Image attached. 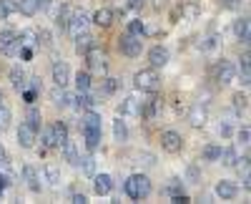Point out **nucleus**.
I'll return each mask as SVG.
<instances>
[{
	"mask_svg": "<svg viewBox=\"0 0 251 204\" xmlns=\"http://www.w3.org/2000/svg\"><path fill=\"white\" fill-rule=\"evenodd\" d=\"M126 194H128L131 199H146L151 194V179L146 176V174H131L128 179H126Z\"/></svg>",
	"mask_w": 251,
	"mask_h": 204,
	"instance_id": "nucleus-1",
	"label": "nucleus"
},
{
	"mask_svg": "<svg viewBox=\"0 0 251 204\" xmlns=\"http://www.w3.org/2000/svg\"><path fill=\"white\" fill-rule=\"evenodd\" d=\"M133 86L146 93H156L161 88V76L156 73V68H143L133 76Z\"/></svg>",
	"mask_w": 251,
	"mask_h": 204,
	"instance_id": "nucleus-2",
	"label": "nucleus"
},
{
	"mask_svg": "<svg viewBox=\"0 0 251 204\" xmlns=\"http://www.w3.org/2000/svg\"><path fill=\"white\" fill-rule=\"evenodd\" d=\"M118 48H121V53H123V56L136 58V56H141V51H143V40H141L138 35L123 33V35L118 38Z\"/></svg>",
	"mask_w": 251,
	"mask_h": 204,
	"instance_id": "nucleus-3",
	"label": "nucleus"
},
{
	"mask_svg": "<svg viewBox=\"0 0 251 204\" xmlns=\"http://www.w3.org/2000/svg\"><path fill=\"white\" fill-rule=\"evenodd\" d=\"M86 60H88V68L93 71V73H103V76H106L108 73V58L106 56H103L96 46L86 53Z\"/></svg>",
	"mask_w": 251,
	"mask_h": 204,
	"instance_id": "nucleus-4",
	"label": "nucleus"
},
{
	"mask_svg": "<svg viewBox=\"0 0 251 204\" xmlns=\"http://www.w3.org/2000/svg\"><path fill=\"white\" fill-rule=\"evenodd\" d=\"M161 146H163V151H169V154H178L183 149V139H181L178 131L169 129V131L161 134Z\"/></svg>",
	"mask_w": 251,
	"mask_h": 204,
	"instance_id": "nucleus-5",
	"label": "nucleus"
},
{
	"mask_svg": "<svg viewBox=\"0 0 251 204\" xmlns=\"http://www.w3.org/2000/svg\"><path fill=\"white\" fill-rule=\"evenodd\" d=\"M88 23H91V20H88V15L86 13H83V10H73V15H71V23H68V33L75 38V35H80V33H86L88 30Z\"/></svg>",
	"mask_w": 251,
	"mask_h": 204,
	"instance_id": "nucleus-6",
	"label": "nucleus"
},
{
	"mask_svg": "<svg viewBox=\"0 0 251 204\" xmlns=\"http://www.w3.org/2000/svg\"><path fill=\"white\" fill-rule=\"evenodd\" d=\"M234 78H236V66L231 63V60H219V66H216V81L221 86L226 84H234Z\"/></svg>",
	"mask_w": 251,
	"mask_h": 204,
	"instance_id": "nucleus-7",
	"label": "nucleus"
},
{
	"mask_svg": "<svg viewBox=\"0 0 251 204\" xmlns=\"http://www.w3.org/2000/svg\"><path fill=\"white\" fill-rule=\"evenodd\" d=\"M35 136H38V131H35V129H30L28 124H20V129H18V134H15L18 146H23V149H33V146H35Z\"/></svg>",
	"mask_w": 251,
	"mask_h": 204,
	"instance_id": "nucleus-8",
	"label": "nucleus"
},
{
	"mask_svg": "<svg viewBox=\"0 0 251 204\" xmlns=\"http://www.w3.org/2000/svg\"><path fill=\"white\" fill-rule=\"evenodd\" d=\"M53 81H55V86H68L71 84V66L66 60H55L53 63Z\"/></svg>",
	"mask_w": 251,
	"mask_h": 204,
	"instance_id": "nucleus-9",
	"label": "nucleus"
},
{
	"mask_svg": "<svg viewBox=\"0 0 251 204\" xmlns=\"http://www.w3.org/2000/svg\"><path fill=\"white\" fill-rule=\"evenodd\" d=\"M141 101L136 96H126L121 104H118V116H138L141 114Z\"/></svg>",
	"mask_w": 251,
	"mask_h": 204,
	"instance_id": "nucleus-10",
	"label": "nucleus"
},
{
	"mask_svg": "<svg viewBox=\"0 0 251 204\" xmlns=\"http://www.w3.org/2000/svg\"><path fill=\"white\" fill-rule=\"evenodd\" d=\"M216 197L219 199H236L239 197V184L236 181H228V179L216 181Z\"/></svg>",
	"mask_w": 251,
	"mask_h": 204,
	"instance_id": "nucleus-11",
	"label": "nucleus"
},
{
	"mask_svg": "<svg viewBox=\"0 0 251 204\" xmlns=\"http://www.w3.org/2000/svg\"><path fill=\"white\" fill-rule=\"evenodd\" d=\"M71 104L78 109V111H86V109H93L98 104V98L91 93V91H78L73 98H71Z\"/></svg>",
	"mask_w": 251,
	"mask_h": 204,
	"instance_id": "nucleus-12",
	"label": "nucleus"
},
{
	"mask_svg": "<svg viewBox=\"0 0 251 204\" xmlns=\"http://www.w3.org/2000/svg\"><path fill=\"white\" fill-rule=\"evenodd\" d=\"M169 48H163V46H153L151 51H149V63H151V68H163L166 63H169Z\"/></svg>",
	"mask_w": 251,
	"mask_h": 204,
	"instance_id": "nucleus-13",
	"label": "nucleus"
},
{
	"mask_svg": "<svg viewBox=\"0 0 251 204\" xmlns=\"http://www.w3.org/2000/svg\"><path fill=\"white\" fill-rule=\"evenodd\" d=\"M111 189H113V179H111V174H93V192H96L98 197L111 194Z\"/></svg>",
	"mask_w": 251,
	"mask_h": 204,
	"instance_id": "nucleus-14",
	"label": "nucleus"
},
{
	"mask_svg": "<svg viewBox=\"0 0 251 204\" xmlns=\"http://www.w3.org/2000/svg\"><path fill=\"white\" fill-rule=\"evenodd\" d=\"M8 78H10V84H13V88L15 91H23V88H28V73L20 68V66H13L10 68V73H8Z\"/></svg>",
	"mask_w": 251,
	"mask_h": 204,
	"instance_id": "nucleus-15",
	"label": "nucleus"
},
{
	"mask_svg": "<svg viewBox=\"0 0 251 204\" xmlns=\"http://www.w3.org/2000/svg\"><path fill=\"white\" fill-rule=\"evenodd\" d=\"M71 98H73V96L66 91V86H55V88L50 91V101H53L58 109H68V106H71Z\"/></svg>",
	"mask_w": 251,
	"mask_h": 204,
	"instance_id": "nucleus-16",
	"label": "nucleus"
},
{
	"mask_svg": "<svg viewBox=\"0 0 251 204\" xmlns=\"http://www.w3.org/2000/svg\"><path fill=\"white\" fill-rule=\"evenodd\" d=\"M113 18H116V13H113L111 8H98V10L93 13V23H96L98 28H108V26L113 23Z\"/></svg>",
	"mask_w": 251,
	"mask_h": 204,
	"instance_id": "nucleus-17",
	"label": "nucleus"
},
{
	"mask_svg": "<svg viewBox=\"0 0 251 204\" xmlns=\"http://www.w3.org/2000/svg\"><path fill=\"white\" fill-rule=\"evenodd\" d=\"M50 131H53V141H55V149H60L63 144H66V141L71 139L68 136V126L63 124V121H55V124L50 126Z\"/></svg>",
	"mask_w": 251,
	"mask_h": 204,
	"instance_id": "nucleus-18",
	"label": "nucleus"
},
{
	"mask_svg": "<svg viewBox=\"0 0 251 204\" xmlns=\"http://www.w3.org/2000/svg\"><path fill=\"white\" fill-rule=\"evenodd\" d=\"M23 179L28 181V189L30 192H35V194L40 192V176H38V172H35L33 164H25L23 167Z\"/></svg>",
	"mask_w": 251,
	"mask_h": 204,
	"instance_id": "nucleus-19",
	"label": "nucleus"
},
{
	"mask_svg": "<svg viewBox=\"0 0 251 204\" xmlns=\"http://www.w3.org/2000/svg\"><path fill=\"white\" fill-rule=\"evenodd\" d=\"M206 121H208V114H206V109H201V106H194L191 111H188V124H191L194 129H201V126H206Z\"/></svg>",
	"mask_w": 251,
	"mask_h": 204,
	"instance_id": "nucleus-20",
	"label": "nucleus"
},
{
	"mask_svg": "<svg viewBox=\"0 0 251 204\" xmlns=\"http://www.w3.org/2000/svg\"><path fill=\"white\" fill-rule=\"evenodd\" d=\"M100 136H103V129H83V139H86V149L88 151H96L98 149Z\"/></svg>",
	"mask_w": 251,
	"mask_h": 204,
	"instance_id": "nucleus-21",
	"label": "nucleus"
},
{
	"mask_svg": "<svg viewBox=\"0 0 251 204\" xmlns=\"http://www.w3.org/2000/svg\"><path fill=\"white\" fill-rule=\"evenodd\" d=\"M93 46H96V38H93L91 33H80V35H75V51H78L80 56H86Z\"/></svg>",
	"mask_w": 251,
	"mask_h": 204,
	"instance_id": "nucleus-22",
	"label": "nucleus"
},
{
	"mask_svg": "<svg viewBox=\"0 0 251 204\" xmlns=\"http://www.w3.org/2000/svg\"><path fill=\"white\" fill-rule=\"evenodd\" d=\"M78 167H80V172L86 176H93L96 174V156H93V151H88L86 156H78Z\"/></svg>",
	"mask_w": 251,
	"mask_h": 204,
	"instance_id": "nucleus-23",
	"label": "nucleus"
},
{
	"mask_svg": "<svg viewBox=\"0 0 251 204\" xmlns=\"http://www.w3.org/2000/svg\"><path fill=\"white\" fill-rule=\"evenodd\" d=\"M234 33H236V38L241 40V43H249V38H251V33H249V18H236L234 20Z\"/></svg>",
	"mask_w": 251,
	"mask_h": 204,
	"instance_id": "nucleus-24",
	"label": "nucleus"
},
{
	"mask_svg": "<svg viewBox=\"0 0 251 204\" xmlns=\"http://www.w3.org/2000/svg\"><path fill=\"white\" fill-rule=\"evenodd\" d=\"M113 139L118 141V144H123V141H128V126H126L123 116H118L113 121Z\"/></svg>",
	"mask_w": 251,
	"mask_h": 204,
	"instance_id": "nucleus-25",
	"label": "nucleus"
},
{
	"mask_svg": "<svg viewBox=\"0 0 251 204\" xmlns=\"http://www.w3.org/2000/svg\"><path fill=\"white\" fill-rule=\"evenodd\" d=\"M60 151H63V156H66V161H68L71 167H78V156H80V154H78V149H75V144H73L71 139L60 146Z\"/></svg>",
	"mask_w": 251,
	"mask_h": 204,
	"instance_id": "nucleus-26",
	"label": "nucleus"
},
{
	"mask_svg": "<svg viewBox=\"0 0 251 204\" xmlns=\"http://www.w3.org/2000/svg\"><path fill=\"white\" fill-rule=\"evenodd\" d=\"M100 114L93 111V109H86V114H83V129H100Z\"/></svg>",
	"mask_w": 251,
	"mask_h": 204,
	"instance_id": "nucleus-27",
	"label": "nucleus"
},
{
	"mask_svg": "<svg viewBox=\"0 0 251 204\" xmlns=\"http://www.w3.org/2000/svg\"><path fill=\"white\" fill-rule=\"evenodd\" d=\"M219 161H221L224 167H236V164H239V154H236V149H234V146L221 149V156H219Z\"/></svg>",
	"mask_w": 251,
	"mask_h": 204,
	"instance_id": "nucleus-28",
	"label": "nucleus"
},
{
	"mask_svg": "<svg viewBox=\"0 0 251 204\" xmlns=\"http://www.w3.org/2000/svg\"><path fill=\"white\" fill-rule=\"evenodd\" d=\"M71 15H73V8H71V5H63V8L58 10V15H55V26L66 30L68 23H71Z\"/></svg>",
	"mask_w": 251,
	"mask_h": 204,
	"instance_id": "nucleus-29",
	"label": "nucleus"
},
{
	"mask_svg": "<svg viewBox=\"0 0 251 204\" xmlns=\"http://www.w3.org/2000/svg\"><path fill=\"white\" fill-rule=\"evenodd\" d=\"M38 134H40V154H46L48 149H55V141H53V131L50 129H43Z\"/></svg>",
	"mask_w": 251,
	"mask_h": 204,
	"instance_id": "nucleus-30",
	"label": "nucleus"
},
{
	"mask_svg": "<svg viewBox=\"0 0 251 204\" xmlns=\"http://www.w3.org/2000/svg\"><path fill=\"white\" fill-rule=\"evenodd\" d=\"M43 176H46V181L50 187H58L60 184V172H58V167H53V164H46L43 167Z\"/></svg>",
	"mask_w": 251,
	"mask_h": 204,
	"instance_id": "nucleus-31",
	"label": "nucleus"
},
{
	"mask_svg": "<svg viewBox=\"0 0 251 204\" xmlns=\"http://www.w3.org/2000/svg\"><path fill=\"white\" fill-rule=\"evenodd\" d=\"M13 13H18V0H0V20L10 18Z\"/></svg>",
	"mask_w": 251,
	"mask_h": 204,
	"instance_id": "nucleus-32",
	"label": "nucleus"
},
{
	"mask_svg": "<svg viewBox=\"0 0 251 204\" xmlns=\"http://www.w3.org/2000/svg\"><path fill=\"white\" fill-rule=\"evenodd\" d=\"M75 88L78 91H91V73L88 71H78L75 73Z\"/></svg>",
	"mask_w": 251,
	"mask_h": 204,
	"instance_id": "nucleus-33",
	"label": "nucleus"
},
{
	"mask_svg": "<svg viewBox=\"0 0 251 204\" xmlns=\"http://www.w3.org/2000/svg\"><path fill=\"white\" fill-rule=\"evenodd\" d=\"M15 38H18L15 30H3V33H0V53H5L15 43Z\"/></svg>",
	"mask_w": 251,
	"mask_h": 204,
	"instance_id": "nucleus-34",
	"label": "nucleus"
},
{
	"mask_svg": "<svg viewBox=\"0 0 251 204\" xmlns=\"http://www.w3.org/2000/svg\"><path fill=\"white\" fill-rule=\"evenodd\" d=\"M126 33H131V35H138V38H143L146 35V23L141 18H136V20H128V28H126Z\"/></svg>",
	"mask_w": 251,
	"mask_h": 204,
	"instance_id": "nucleus-35",
	"label": "nucleus"
},
{
	"mask_svg": "<svg viewBox=\"0 0 251 204\" xmlns=\"http://www.w3.org/2000/svg\"><path fill=\"white\" fill-rule=\"evenodd\" d=\"M231 104H234V111H236V114H241V111H246V109H249V98H246V93L236 91V93L231 96Z\"/></svg>",
	"mask_w": 251,
	"mask_h": 204,
	"instance_id": "nucleus-36",
	"label": "nucleus"
},
{
	"mask_svg": "<svg viewBox=\"0 0 251 204\" xmlns=\"http://www.w3.org/2000/svg\"><path fill=\"white\" fill-rule=\"evenodd\" d=\"M100 91H103V96H111V93H116V91H118V78L106 76V78L100 81Z\"/></svg>",
	"mask_w": 251,
	"mask_h": 204,
	"instance_id": "nucleus-37",
	"label": "nucleus"
},
{
	"mask_svg": "<svg viewBox=\"0 0 251 204\" xmlns=\"http://www.w3.org/2000/svg\"><path fill=\"white\" fill-rule=\"evenodd\" d=\"M25 124H28L30 129L40 131V126H43V116H40L38 109H30V111H28V121H25Z\"/></svg>",
	"mask_w": 251,
	"mask_h": 204,
	"instance_id": "nucleus-38",
	"label": "nucleus"
},
{
	"mask_svg": "<svg viewBox=\"0 0 251 204\" xmlns=\"http://www.w3.org/2000/svg\"><path fill=\"white\" fill-rule=\"evenodd\" d=\"M219 156H221V146H216V144H208L206 149H203V161H219Z\"/></svg>",
	"mask_w": 251,
	"mask_h": 204,
	"instance_id": "nucleus-39",
	"label": "nucleus"
},
{
	"mask_svg": "<svg viewBox=\"0 0 251 204\" xmlns=\"http://www.w3.org/2000/svg\"><path fill=\"white\" fill-rule=\"evenodd\" d=\"M18 40H20V46H30L33 48L38 43V35H35V30H23L18 35Z\"/></svg>",
	"mask_w": 251,
	"mask_h": 204,
	"instance_id": "nucleus-40",
	"label": "nucleus"
},
{
	"mask_svg": "<svg viewBox=\"0 0 251 204\" xmlns=\"http://www.w3.org/2000/svg\"><path fill=\"white\" fill-rule=\"evenodd\" d=\"M18 10L23 15H35L38 5H35V0H18Z\"/></svg>",
	"mask_w": 251,
	"mask_h": 204,
	"instance_id": "nucleus-41",
	"label": "nucleus"
},
{
	"mask_svg": "<svg viewBox=\"0 0 251 204\" xmlns=\"http://www.w3.org/2000/svg\"><path fill=\"white\" fill-rule=\"evenodd\" d=\"M236 73H241V84L246 86L249 84V53L239 60V66H236Z\"/></svg>",
	"mask_w": 251,
	"mask_h": 204,
	"instance_id": "nucleus-42",
	"label": "nucleus"
},
{
	"mask_svg": "<svg viewBox=\"0 0 251 204\" xmlns=\"http://www.w3.org/2000/svg\"><path fill=\"white\" fill-rule=\"evenodd\" d=\"M166 189H169L171 197H174V194H181V179H178V176H171V179H169V187H166Z\"/></svg>",
	"mask_w": 251,
	"mask_h": 204,
	"instance_id": "nucleus-43",
	"label": "nucleus"
},
{
	"mask_svg": "<svg viewBox=\"0 0 251 204\" xmlns=\"http://www.w3.org/2000/svg\"><path fill=\"white\" fill-rule=\"evenodd\" d=\"M35 35H38V43H43V46H50L53 43L50 30H35Z\"/></svg>",
	"mask_w": 251,
	"mask_h": 204,
	"instance_id": "nucleus-44",
	"label": "nucleus"
},
{
	"mask_svg": "<svg viewBox=\"0 0 251 204\" xmlns=\"http://www.w3.org/2000/svg\"><path fill=\"white\" fill-rule=\"evenodd\" d=\"M219 134H221L224 139H228V136H231V134H234L231 121H221V124H219Z\"/></svg>",
	"mask_w": 251,
	"mask_h": 204,
	"instance_id": "nucleus-45",
	"label": "nucleus"
},
{
	"mask_svg": "<svg viewBox=\"0 0 251 204\" xmlns=\"http://www.w3.org/2000/svg\"><path fill=\"white\" fill-rule=\"evenodd\" d=\"M183 13L188 15V18H199V13H201V8L194 3V0H191V3H186V8H183Z\"/></svg>",
	"mask_w": 251,
	"mask_h": 204,
	"instance_id": "nucleus-46",
	"label": "nucleus"
},
{
	"mask_svg": "<svg viewBox=\"0 0 251 204\" xmlns=\"http://www.w3.org/2000/svg\"><path fill=\"white\" fill-rule=\"evenodd\" d=\"M216 46H219V35H216V33H211V35L206 38V43H203V51H214Z\"/></svg>",
	"mask_w": 251,
	"mask_h": 204,
	"instance_id": "nucleus-47",
	"label": "nucleus"
},
{
	"mask_svg": "<svg viewBox=\"0 0 251 204\" xmlns=\"http://www.w3.org/2000/svg\"><path fill=\"white\" fill-rule=\"evenodd\" d=\"M186 176H188V181H191V184H196V181H199V167L191 164V167L186 169Z\"/></svg>",
	"mask_w": 251,
	"mask_h": 204,
	"instance_id": "nucleus-48",
	"label": "nucleus"
},
{
	"mask_svg": "<svg viewBox=\"0 0 251 204\" xmlns=\"http://www.w3.org/2000/svg\"><path fill=\"white\" fill-rule=\"evenodd\" d=\"M241 5V0H221V8H226V10H236Z\"/></svg>",
	"mask_w": 251,
	"mask_h": 204,
	"instance_id": "nucleus-49",
	"label": "nucleus"
},
{
	"mask_svg": "<svg viewBox=\"0 0 251 204\" xmlns=\"http://www.w3.org/2000/svg\"><path fill=\"white\" fill-rule=\"evenodd\" d=\"M23 96H25V101H28V104H35V98H38V91L35 88H23Z\"/></svg>",
	"mask_w": 251,
	"mask_h": 204,
	"instance_id": "nucleus-50",
	"label": "nucleus"
},
{
	"mask_svg": "<svg viewBox=\"0 0 251 204\" xmlns=\"http://www.w3.org/2000/svg\"><path fill=\"white\" fill-rule=\"evenodd\" d=\"M71 199H73L75 204H86V202H88V197L83 194V192H73V194H71Z\"/></svg>",
	"mask_w": 251,
	"mask_h": 204,
	"instance_id": "nucleus-51",
	"label": "nucleus"
},
{
	"mask_svg": "<svg viewBox=\"0 0 251 204\" xmlns=\"http://www.w3.org/2000/svg\"><path fill=\"white\" fill-rule=\"evenodd\" d=\"M236 136H239V141H241V144H249V139H251V131H249V129L244 126V129H241V131H239Z\"/></svg>",
	"mask_w": 251,
	"mask_h": 204,
	"instance_id": "nucleus-52",
	"label": "nucleus"
},
{
	"mask_svg": "<svg viewBox=\"0 0 251 204\" xmlns=\"http://www.w3.org/2000/svg\"><path fill=\"white\" fill-rule=\"evenodd\" d=\"M128 8L131 10H141L143 8V0H128Z\"/></svg>",
	"mask_w": 251,
	"mask_h": 204,
	"instance_id": "nucleus-53",
	"label": "nucleus"
},
{
	"mask_svg": "<svg viewBox=\"0 0 251 204\" xmlns=\"http://www.w3.org/2000/svg\"><path fill=\"white\" fill-rule=\"evenodd\" d=\"M50 3H53V0H35V5H38L40 10H46V8H48Z\"/></svg>",
	"mask_w": 251,
	"mask_h": 204,
	"instance_id": "nucleus-54",
	"label": "nucleus"
},
{
	"mask_svg": "<svg viewBox=\"0 0 251 204\" xmlns=\"http://www.w3.org/2000/svg\"><path fill=\"white\" fill-rule=\"evenodd\" d=\"M153 8H156V10H161V8H166V0H153Z\"/></svg>",
	"mask_w": 251,
	"mask_h": 204,
	"instance_id": "nucleus-55",
	"label": "nucleus"
},
{
	"mask_svg": "<svg viewBox=\"0 0 251 204\" xmlns=\"http://www.w3.org/2000/svg\"><path fill=\"white\" fill-rule=\"evenodd\" d=\"M0 101H3V91H0Z\"/></svg>",
	"mask_w": 251,
	"mask_h": 204,
	"instance_id": "nucleus-56",
	"label": "nucleus"
}]
</instances>
